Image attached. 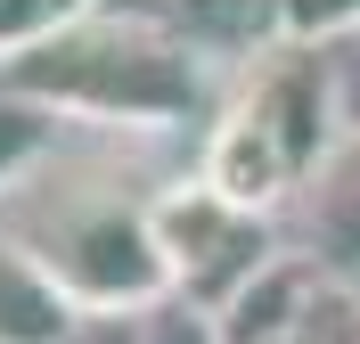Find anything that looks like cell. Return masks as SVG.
<instances>
[{
    "label": "cell",
    "instance_id": "obj_1",
    "mask_svg": "<svg viewBox=\"0 0 360 344\" xmlns=\"http://www.w3.org/2000/svg\"><path fill=\"white\" fill-rule=\"evenodd\" d=\"M0 82L49 107L58 123H98V132H180L213 115L205 42H188L180 25L131 0H98L82 17L0 49Z\"/></svg>",
    "mask_w": 360,
    "mask_h": 344
},
{
    "label": "cell",
    "instance_id": "obj_2",
    "mask_svg": "<svg viewBox=\"0 0 360 344\" xmlns=\"http://www.w3.org/2000/svg\"><path fill=\"white\" fill-rule=\"evenodd\" d=\"M0 222L25 238V254H33V262H41L82 312L172 295V271H164L148 197H123L107 172L58 164V156L41 148L25 172L0 181Z\"/></svg>",
    "mask_w": 360,
    "mask_h": 344
},
{
    "label": "cell",
    "instance_id": "obj_3",
    "mask_svg": "<svg viewBox=\"0 0 360 344\" xmlns=\"http://www.w3.org/2000/svg\"><path fill=\"white\" fill-rule=\"evenodd\" d=\"M336 82H328V58H311V42H262L254 74L238 82L213 132H205L197 172L221 197L254 213H278L303 189V172L319 164V148L336 139Z\"/></svg>",
    "mask_w": 360,
    "mask_h": 344
},
{
    "label": "cell",
    "instance_id": "obj_4",
    "mask_svg": "<svg viewBox=\"0 0 360 344\" xmlns=\"http://www.w3.org/2000/svg\"><path fill=\"white\" fill-rule=\"evenodd\" d=\"M148 213H156V246H164V271H172V295L205 303L213 320H221L229 303L278 262V229H270V213L221 197L205 172L164 181L156 197H148Z\"/></svg>",
    "mask_w": 360,
    "mask_h": 344
},
{
    "label": "cell",
    "instance_id": "obj_5",
    "mask_svg": "<svg viewBox=\"0 0 360 344\" xmlns=\"http://www.w3.org/2000/svg\"><path fill=\"white\" fill-rule=\"evenodd\" d=\"M303 246L328 279L360 287V132H336L303 172Z\"/></svg>",
    "mask_w": 360,
    "mask_h": 344
},
{
    "label": "cell",
    "instance_id": "obj_6",
    "mask_svg": "<svg viewBox=\"0 0 360 344\" xmlns=\"http://www.w3.org/2000/svg\"><path fill=\"white\" fill-rule=\"evenodd\" d=\"M82 303L25 254V238L0 222V344H66Z\"/></svg>",
    "mask_w": 360,
    "mask_h": 344
},
{
    "label": "cell",
    "instance_id": "obj_7",
    "mask_svg": "<svg viewBox=\"0 0 360 344\" xmlns=\"http://www.w3.org/2000/svg\"><path fill=\"white\" fill-rule=\"evenodd\" d=\"M360 33V0H278V42H352Z\"/></svg>",
    "mask_w": 360,
    "mask_h": 344
},
{
    "label": "cell",
    "instance_id": "obj_8",
    "mask_svg": "<svg viewBox=\"0 0 360 344\" xmlns=\"http://www.w3.org/2000/svg\"><path fill=\"white\" fill-rule=\"evenodd\" d=\"M82 8H98V0H0V49L33 42V33H49V25L82 17Z\"/></svg>",
    "mask_w": 360,
    "mask_h": 344
},
{
    "label": "cell",
    "instance_id": "obj_9",
    "mask_svg": "<svg viewBox=\"0 0 360 344\" xmlns=\"http://www.w3.org/2000/svg\"><path fill=\"white\" fill-rule=\"evenodd\" d=\"M328 82H336V123L360 132V33H352V58H328Z\"/></svg>",
    "mask_w": 360,
    "mask_h": 344
},
{
    "label": "cell",
    "instance_id": "obj_10",
    "mask_svg": "<svg viewBox=\"0 0 360 344\" xmlns=\"http://www.w3.org/2000/svg\"><path fill=\"white\" fill-rule=\"evenodd\" d=\"M246 344H328V336H319V312H303V320H287V328H262V336H246Z\"/></svg>",
    "mask_w": 360,
    "mask_h": 344
}]
</instances>
